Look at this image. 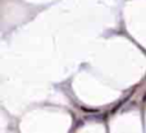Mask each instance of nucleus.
I'll use <instances>...</instances> for the list:
<instances>
[]
</instances>
